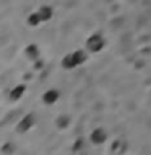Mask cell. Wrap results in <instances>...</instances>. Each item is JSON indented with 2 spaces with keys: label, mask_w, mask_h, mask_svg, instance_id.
Listing matches in <instances>:
<instances>
[{
  "label": "cell",
  "mask_w": 151,
  "mask_h": 155,
  "mask_svg": "<svg viewBox=\"0 0 151 155\" xmlns=\"http://www.w3.org/2000/svg\"><path fill=\"white\" fill-rule=\"evenodd\" d=\"M88 60V55L85 50H75L72 53H68V55L63 57L62 60V68H65V70H73V68L83 65Z\"/></svg>",
  "instance_id": "cell-1"
},
{
  "label": "cell",
  "mask_w": 151,
  "mask_h": 155,
  "mask_svg": "<svg viewBox=\"0 0 151 155\" xmlns=\"http://www.w3.org/2000/svg\"><path fill=\"white\" fill-rule=\"evenodd\" d=\"M104 37L101 36V34H93V36H90V39L86 41V48L93 53L96 52H101L102 47H104Z\"/></svg>",
  "instance_id": "cell-2"
},
{
  "label": "cell",
  "mask_w": 151,
  "mask_h": 155,
  "mask_svg": "<svg viewBox=\"0 0 151 155\" xmlns=\"http://www.w3.org/2000/svg\"><path fill=\"white\" fill-rule=\"evenodd\" d=\"M34 123H36V116H34L33 113H29L26 116H23V120L18 123L16 131L18 133H26V131H29L34 126Z\"/></svg>",
  "instance_id": "cell-3"
},
{
  "label": "cell",
  "mask_w": 151,
  "mask_h": 155,
  "mask_svg": "<svg viewBox=\"0 0 151 155\" xmlns=\"http://www.w3.org/2000/svg\"><path fill=\"white\" fill-rule=\"evenodd\" d=\"M58 97H60V94H58L57 89H49L42 94V102L46 105H54L58 100Z\"/></svg>",
  "instance_id": "cell-4"
},
{
  "label": "cell",
  "mask_w": 151,
  "mask_h": 155,
  "mask_svg": "<svg viewBox=\"0 0 151 155\" xmlns=\"http://www.w3.org/2000/svg\"><path fill=\"white\" fill-rule=\"evenodd\" d=\"M106 139H107V134H106V131L102 128H97V129H94L91 133V140L94 144H102Z\"/></svg>",
  "instance_id": "cell-5"
},
{
  "label": "cell",
  "mask_w": 151,
  "mask_h": 155,
  "mask_svg": "<svg viewBox=\"0 0 151 155\" xmlns=\"http://www.w3.org/2000/svg\"><path fill=\"white\" fill-rule=\"evenodd\" d=\"M24 53H26V57L29 58V60L36 61L39 58V47L36 45V44H29V45L24 48Z\"/></svg>",
  "instance_id": "cell-6"
},
{
  "label": "cell",
  "mask_w": 151,
  "mask_h": 155,
  "mask_svg": "<svg viewBox=\"0 0 151 155\" xmlns=\"http://www.w3.org/2000/svg\"><path fill=\"white\" fill-rule=\"evenodd\" d=\"M24 91H26V87H24L23 84H18V86H15L12 91H10V100H19L23 97L24 94Z\"/></svg>",
  "instance_id": "cell-7"
},
{
  "label": "cell",
  "mask_w": 151,
  "mask_h": 155,
  "mask_svg": "<svg viewBox=\"0 0 151 155\" xmlns=\"http://www.w3.org/2000/svg\"><path fill=\"white\" fill-rule=\"evenodd\" d=\"M37 13H39V16H41L42 23H46V21H49V19L52 18V15H54V10H52L51 7H49V5H42V7L37 10Z\"/></svg>",
  "instance_id": "cell-8"
},
{
  "label": "cell",
  "mask_w": 151,
  "mask_h": 155,
  "mask_svg": "<svg viewBox=\"0 0 151 155\" xmlns=\"http://www.w3.org/2000/svg\"><path fill=\"white\" fill-rule=\"evenodd\" d=\"M42 23V19H41V16H39V13L37 12H34V13H31L28 16V24L31 28H36V26H39V24Z\"/></svg>",
  "instance_id": "cell-9"
},
{
  "label": "cell",
  "mask_w": 151,
  "mask_h": 155,
  "mask_svg": "<svg viewBox=\"0 0 151 155\" xmlns=\"http://www.w3.org/2000/svg\"><path fill=\"white\" fill-rule=\"evenodd\" d=\"M68 123H70V120H68V116H67V115H60V116L57 118V126H58L60 129H63Z\"/></svg>",
  "instance_id": "cell-10"
},
{
  "label": "cell",
  "mask_w": 151,
  "mask_h": 155,
  "mask_svg": "<svg viewBox=\"0 0 151 155\" xmlns=\"http://www.w3.org/2000/svg\"><path fill=\"white\" fill-rule=\"evenodd\" d=\"M13 145L12 144H10V142H7V144H5L3 145V147H2V153H8V152H13Z\"/></svg>",
  "instance_id": "cell-11"
}]
</instances>
